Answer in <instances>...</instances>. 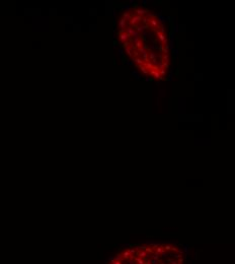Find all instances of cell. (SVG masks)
<instances>
[{
	"instance_id": "14",
	"label": "cell",
	"mask_w": 235,
	"mask_h": 264,
	"mask_svg": "<svg viewBox=\"0 0 235 264\" xmlns=\"http://www.w3.org/2000/svg\"><path fill=\"white\" fill-rule=\"evenodd\" d=\"M132 14L133 13H131V11H125V12H123V14H122V18H124L126 21L129 22L131 17H132Z\"/></svg>"
},
{
	"instance_id": "6",
	"label": "cell",
	"mask_w": 235,
	"mask_h": 264,
	"mask_svg": "<svg viewBox=\"0 0 235 264\" xmlns=\"http://www.w3.org/2000/svg\"><path fill=\"white\" fill-rule=\"evenodd\" d=\"M155 34H156L157 39L161 42V44H162V45H167L168 44V39L166 37H165L164 34H161L159 30H155Z\"/></svg>"
},
{
	"instance_id": "13",
	"label": "cell",
	"mask_w": 235,
	"mask_h": 264,
	"mask_svg": "<svg viewBox=\"0 0 235 264\" xmlns=\"http://www.w3.org/2000/svg\"><path fill=\"white\" fill-rule=\"evenodd\" d=\"M131 59H132V62L135 65H143L144 64L143 60H142L141 57H132Z\"/></svg>"
},
{
	"instance_id": "10",
	"label": "cell",
	"mask_w": 235,
	"mask_h": 264,
	"mask_svg": "<svg viewBox=\"0 0 235 264\" xmlns=\"http://www.w3.org/2000/svg\"><path fill=\"white\" fill-rule=\"evenodd\" d=\"M159 58H160V62L170 64V55L169 54H160Z\"/></svg>"
},
{
	"instance_id": "16",
	"label": "cell",
	"mask_w": 235,
	"mask_h": 264,
	"mask_svg": "<svg viewBox=\"0 0 235 264\" xmlns=\"http://www.w3.org/2000/svg\"><path fill=\"white\" fill-rule=\"evenodd\" d=\"M149 73H150V75H152V76H153V78H154V79H156V80H159V79H160V77H161L158 71H155V70H150V71H149Z\"/></svg>"
},
{
	"instance_id": "4",
	"label": "cell",
	"mask_w": 235,
	"mask_h": 264,
	"mask_svg": "<svg viewBox=\"0 0 235 264\" xmlns=\"http://www.w3.org/2000/svg\"><path fill=\"white\" fill-rule=\"evenodd\" d=\"M147 52H148V57H149V61L151 62L153 65H157L158 64V59H157V55L154 53L151 49L148 48L147 49Z\"/></svg>"
},
{
	"instance_id": "21",
	"label": "cell",
	"mask_w": 235,
	"mask_h": 264,
	"mask_svg": "<svg viewBox=\"0 0 235 264\" xmlns=\"http://www.w3.org/2000/svg\"><path fill=\"white\" fill-rule=\"evenodd\" d=\"M161 63H162V62H161ZM169 66H170V64H168V63H162V67L164 68V69L167 70L168 68H169Z\"/></svg>"
},
{
	"instance_id": "5",
	"label": "cell",
	"mask_w": 235,
	"mask_h": 264,
	"mask_svg": "<svg viewBox=\"0 0 235 264\" xmlns=\"http://www.w3.org/2000/svg\"><path fill=\"white\" fill-rule=\"evenodd\" d=\"M142 18H143V17H141V16H139V15H137V14H132V17H131L129 24H130L131 26L138 25L142 21Z\"/></svg>"
},
{
	"instance_id": "3",
	"label": "cell",
	"mask_w": 235,
	"mask_h": 264,
	"mask_svg": "<svg viewBox=\"0 0 235 264\" xmlns=\"http://www.w3.org/2000/svg\"><path fill=\"white\" fill-rule=\"evenodd\" d=\"M148 25L150 26V30H153V32H155V30H157L159 29L160 22H159L158 18H157V17H153V18H150V20H149Z\"/></svg>"
},
{
	"instance_id": "18",
	"label": "cell",
	"mask_w": 235,
	"mask_h": 264,
	"mask_svg": "<svg viewBox=\"0 0 235 264\" xmlns=\"http://www.w3.org/2000/svg\"><path fill=\"white\" fill-rule=\"evenodd\" d=\"M143 65H144V67L146 68V69H147V70H149V71L151 70L152 68H153V64H152L151 62H147V63H144Z\"/></svg>"
},
{
	"instance_id": "9",
	"label": "cell",
	"mask_w": 235,
	"mask_h": 264,
	"mask_svg": "<svg viewBox=\"0 0 235 264\" xmlns=\"http://www.w3.org/2000/svg\"><path fill=\"white\" fill-rule=\"evenodd\" d=\"M133 44L135 45V47L137 48V50H138V49L143 48V46L145 45V44H144V42L142 41V39H140V38H135V39H134V43H133Z\"/></svg>"
},
{
	"instance_id": "20",
	"label": "cell",
	"mask_w": 235,
	"mask_h": 264,
	"mask_svg": "<svg viewBox=\"0 0 235 264\" xmlns=\"http://www.w3.org/2000/svg\"><path fill=\"white\" fill-rule=\"evenodd\" d=\"M131 43H132V40H131V39H130L129 41H127V42H125V43H123V44H122V46H123V48H124V49H125V48H127V47H129V46H130V44H131Z\"/></svg>"
},
{
	"instance_id": "8",
	"label": "cell",
	"mask_w": 235,
	"mask_h": 264,
	"mask_svg": "<svg viewBox=\"0 0 235 264\" xmlns=\"http://www.w3.org/2000/svg\"><path fill=\"white\" fill-rule=\"evenodd\" d=\"M126 33L128 34V35L132 38V37H135V38H138L139 37V34H138L136 30H135L132 26H130V25H127V28H126Z\"/></svg>"
},
{
	"instance_id": "7",
	"label": "cell",
	"mask_w": 235,
	"mask_h": 264,
	"mask_svg": "<svg viewBox=\"0 0 235 264\" xmlns=\"http://www.w3.org/2000/svg\"><path fill=\"white\" fill-rule=\"evenodd\" d=\"M134 11H135V14L139 15V16H141V17H144V16H146V15L149 13L148 9L141 8V7H136V8L134 9Z\"/></svg>"
},
{
	"instance_id": "11",
	"label": "cell",
	"mask_w": 235,
	"mask_h": 264,
	"mask_svg": "<svg viewBox=\"0 0 235 264\" xmlns=\"http://www.w3.org/2000/svg\"><path fill=\"white\" fill-rule=\"evenodd\" d=\"M127 25H128V21H126L124 18H120L119 20V22H118V26L120 30H125L127 28Z\"/></svg>"
},
{
	"instance_id": "1",
	"label": "cell",
	"mask_w": 235,
	"mask_h": 264,
	"mask_svg": "<svg viewBox=\"0 0 235 264\" xmlns=\"http://www.w3.org/2000/svg\"><path fill=\"white\" fill-rule=\"evenodd\" d=\"M183 248L173 243H144L123 248L106 264H186Z\"/></svg>"
},
{
	"instance_id": "12",
	"label": "cell",
	"mask_w": 235,
	"mask_h": 264,
	"mask_svg": "<svg viewBox=\"0 0 235 264\" xmlns=\"http://www.w3.org/2000/svg\"><path fill=\"white\" fill-rule=\"evenodd\" d=\"M159 51L162 53V54H168V53H169V46L161 44L159 46Z\"/></svg>"
},
{
	"instance_id": "2",
	"label": "cell",
	"mask_w": 235,
	"mask_h": 264,
	"mask_svg": "<svg viewBox=\"0 0 235 264\" xmlns=\"http://www.w3.org/2000/svg\"><path fill=\"white\" fill-rule=\"evenodd\" d=\"M118 39L123 44V43H125V42L129 41L131 39V37L126 33L125 30H119V32H118Z\"/></svg>"
},
{
	"instance_id": "17",
	"label": "cell",
	"mask_w": 235,
	"mask_h": 264,
	"mask_svg": "<svg viewBox=\"0 0 235 264\" xmlns=\"http://www.w3.org/2000/svg\"><path fill=\"white\" fill-rule=\"evenodd\" d=\"M125 53L127 54V56L128 57H130V58H132V55H133V50H132V48L130 47H127V48H125Z\"/></svg>"
},
{
	"instance_id": "15",
	"label": "cell",
	"mask_w": 235,
	"mask_h": 264,
	"mask_svg": "<svg viewBox=\"0 0 235 264\" xmlns=\"http://www.w3.org/2000/svg\"><path fill=\"white\" fill-rule=\"evenodd\" d=\"M135 67H136L137 69H139V71L142 72L143 74H145V75L149 74V70L146 69V68L144 67V65H135Z\"/></svg>"
},
{
	"instance_id": "19",
	"label": "cell",
	"mask_w": 235,
	"mask_h": 264,
	"mask_svg": "<svg viewBox=\"0 0 235 264\" xmlns=\"http://www.w3.org/2000/svg\"><path fill=\"white\" fill-rule=\"evenodd\" d=\"M159 74H160V76H162V77H164V76H166V74H167V70L166 69H164V68H162V69H159Z\"/></svg>"
}]
</instances>
